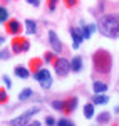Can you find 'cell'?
<instances>
[{
  "label": "cell",
  "mask_w": 119,
  "mask_h": 126,
  "mask_svg": "<svg viewBox=\"0 0 119 126\" xmlns=\"http://www.w3.org/2000/svg\"><path fill=\"white\" fill-rule=\"evenodd\" d=\"M97 30L107 39H118L119 37V12L102 15L97 20Z\"/></svg>",
  "instance_id": "6da1fadb"
},
{
  "label": "cell",
  "mask_w": 119,
  "mask_h": 126,
  "mask_svg": "<svg viewBox=\"0 0 119 126\" xmlns=\"http://www.w3.org/2000/svg\"><path fill=\"white\" fill-rule=\"evenodd\" d=\"M92 67L97 74H109L112 69V56L111 52H107L106 49H99L92 54Z\"/></svg>",
  "instance_id": "7a4b0ae2"
},
{
  "label": "cell",
  "mask_w": 119,
  "mask_h": 126,
  "mask_svg": "<svg viewBox=\"0 0 119 126\" xmlns=\"http://www.w3.org/2000/svg\"><path fill=\"white\" fill-rule=\"evenodd\" d=\"M32 76H34V79L40 84L42 89H50V86H52V76H50V72H49V69H47V67L42 66L39 71L32 72Z\"/></svg>",
  "instance_id": "3957f363"
},
{
  "label": "cell",
  "mask_w": 119,
  "mask_h": 126,
  "mask_svg": "<svg viewBox=\"0 0 119 126\" xmlns=\"http://www.w3.org/2000/svg\"><path fill=\"white\" fill-rule=\"evenodd\" d=\"M10 49H12V54H24V52L30 50V40L27 37L13 35L12 44H10Z\"/></svg>",
  "instance_id": "277c9868"
},
{
  "label": "cell",
  "mask_w": 119,
  "mask_h": 126,
  "mask_svg": "<svg viewBox=\"0 0 119 126\" xmlns=\"http://www.w3.org/2000/svg\"><path fill=\"white\" fill-rule=\"evenodd\" d=\"M54 71H55V74L59 78H66L70 72V61H67L66 57H59L57 56L55 62H54Z\"/></svg>",
  "instance_id": "5b68a950"
},
{
  "label": "cell",
  "mask_w": 119,
  "mask_h": 126,
  "mask_svg": "<svg viewBox=\"0 0 119 126\" xmlns=\"http://www.w3.org/2000/svg\"><path fill=\"white\" fill-rule=\"evenodd\" d=\"M40 111V108H30V109H27V111H25V113H22V114H20L19 118H13V119H12V121H10V125H27V123H29L30 121V118L34 116V114H37V113H39Z\"/></svg>",
  "instance_id": "8992f818"
},
{
  "label": "cell",
  "mask_w": 119,
  "mask_h": 126,
  "mask_svg": "<svg viewBox=\"0 0 119 126\" xmlns=\"http://www.w3.org/2000/svg\"><path fill=\"white\" fill-rule=\"evenodd\" d=\"M49 44H50V49L59 56L60 52L64 50V46H62V40L59 39V35L54 32V30H49Z\"/></svg>",
  "instance_id": "52a82bcc"
},
{
  "label": "cell",
  "mask_w": 119,
  "mask_h": 126,
  "mask_svg": "<svg viewBox=\"0 0 119 126\" xmlns=\"http://www.w3.org/2000/svg\"><path fill=\"white\" fill-rule=\"evenodd\" d=\"M5 30H7L9 35H19L20 32H22V24H20V20L9 19L5 22Z\"/></svg>",
  "instance_id": "ba28073f"
},
{
  "label": "cell",
  "mask_w": 119,
  "mask_h": 126,
  "mask_svg": "<svg viewBox=\"0 0 119 126\" xmlns=\"http://www.w3.org/2000/svg\"><path fill=\"white\" fill-rule=\"evenodd\" d=\"M77 106H79V99H77L76 96L67 97V99L64 101V109H62V114H66V116L72 114V113L77 109Z\"/></svg>",
  "instance_id": "9c48e42d"
},
{
  "label": "cell",
  "mask_w": 119,
  "mask_h": 126,
  "mask_svg": "<svg viewBox=\"0 0 119 126\" xmlns=\"http://www.w3.org/2000/svg\"><path fill=\"white\" fill-rule=\"evenodd\" d=\"M69 32H70V39H72V47L79 49V46L82 44V40H84L82 29H80V27H70Z\"/></svg>",
  "instance_id": "30bf717a"
},
{
  "label": "cell",
  "mask_w": 119,
  "mask_h": 126,
  "mask_svg": "<svg viewBox=\"0 0 119 126\" xmlns=\"http://www.w3.org/2000/svg\"><path fill=\"white\" fill-rule=\"evenodd\" d=\"M80 29H82V35H84V39H91L92 34L97 30V25H96V24H87V25H86V24L82 22V24H80Z\"/></svg>",
  "instance_id": "8fae6325"
},
{
  "label": "cell",
  "mask_w": 119,
  "mask_h": 126,
  "mask_svg": "<svg viewBox=\"0 0 119 126\" xmlns=\"http://www.w3.org/2000/svg\"><path fill=\"white\" fill-rule=\"evenodd\" d=\"M13 74H15L19 79H29L30 76H32L30 69L24 67V66H15V69H13Z\"/></svg>",
  "instance_id": "7c38bea8"
},
{
  "label": "cell",
  "mask_w": 119,
  "mask_h": 126,
  "mask_svg": "<svg viewBox=\"0 0 119 126\" xmlns=\"http://www.w3.org/2000/svg\"><path fill=\"white\" fill-rule=\"evenodd\" d=\"M84 67V62H82V57L80 56H76V57L70 61V71L72 72H80Z\"/></svg>",
  "instance_id": "4fadbf2b"
},
{
  "label": "cell",
  "mask_w": 119,
  "mask_h": 126,
  "mask_svg": "<svg viewBox=\"0 0 119 126\" xmlns=\"http://www.w3.org/2000/svg\"><path fill=\"white\" fill-rule=\"evenodd\" d=\"M92 103L94 104H107L109 103V96L106 94V93H96L94 96H92Z\"/></svg>",
  "instance_id": "5bb4252c"
},
{
  "label": "cell",
  "mask_w": 119,
  "mask_h": 126,
  "mask_svg": "<svg viewBox=\"0 0 119 126\" xmlns=\"http://www.w3.org/2000/svg\"><path fill=\"white\" fill-rule=\"evenodd\" d=\"M42 66H44V59L34 57V59H30V61H29V69H30V72H35V71H39Z\"/></svg>",
  "instance_id": "9a60e30c"
},
{
  "label": "cell",
  "mask_w": 119,
  "mask_h": 126,
  "mask_svg": "<svg viewBox=\"0 0 119 126\" xmlns=\"http://www.w3.org/2000/svg\"><path fill=\"white\" fill-rule=\"evenodd\" d=\"M32 96H34V89H32V87H24V89L20 91V94H19V101L20 103L29 101Z\"/></svg>",
  "instance_id": "2e32d148"
},
{
  "label": "cell",
  "mask_w": 119,
  "mask_h": 126,
  "mask_svg": "<svg viewBox=\"0 0 119 126\" xmlns=\"http://www.w3.org/2000/svg\"><path fill=\"white\" fill-rule=\"evenodd\" d=\"M25 32L29 35H35V32H37V22L32 19H27L25 20Z\"/></svg>",
  "instance_id": "e0dca14e"
},
{
  "label": "cell",
  "mask_w": 119,
  "mask_h": 126,
  "mask_svg": "<svg viewBox=\"0 0 119 126\" xmlns=\"http://www.w3.org/2000/svg\"><path fill=\"white\" fill-rule=\"evenodd\" d=\"M84 118H86V119L94 118V103H92V101L84 104Z\"/></svg>",
  "instance_id": "ac0fdd59"
},
{
  "label": "cell",
  "mask_w": 119,
  "mask_h": 126,
  "mask_svg": "<svg viewBox=\"0 0 119 126\" xmlns=\"http://www.w3.org/2000/svg\"><path fill=\"white\" fill-rule=\"evenodd\" d=\"M92 89H94V93H106L107 91V82H104V81H94Z\"/></svg>",
  "instance_id": "d6986e66"
},
{
  "label": "cell",
  "mask_w": 119,
  "mask_h": 126,
  "mask_svg": "<svg viewBox=\"0 0 119 126\" xmlns=\"http://www.w3.org/2000/svg\"><path fill=\"white\" fill-rule=\"evenodd\" d=\"M44 64H54L55 62V59H57V54L54 52V50H47L45 54H44Z\"/></svg>",
  "instance_id": "ffe728a7"
},
{
  "label": "cell",
  "mask_w": 119,
  "mask_h": 126,
  "mask_svg": "<svg viewBox=\"0 0 119 126\" xmlns=\"http://www.w3.org/2000/svg\"><path fill=\"white\" fill-rule=\"evenodd\" d=\"M109 121H111V114L107 113V111L101 113L99 116H97V123H99V125H107Z\"/></svg>",
  "instance_id": "44dd1931"
},
{
  "label": "cell",
  "mask_w": 119,
  "mask_h": 126,
  "mask_svg": "<svg viewBox=\"0 0 119 126\" xmlns=\"http://www.w3.org/2000/svg\"><path fill=\"white\" fill-rule=\"evenodd\" d=\"M9 20V10L5 5H0V24H5Z\"/></svg>",
  "instance_id": "7402d4cb"
},
{
  "label": "cell",
  "mask_w": 119,
  "mask_h": 126,
  "mask_svg": "<svg viewBox=\"0 0 119 126\" xmlns=\"http://www.w3.org/2000/svg\"><path fill=\"white\" fill-rule=\"evenodd\" d=\"M50 106L54 108L55 111H60V113H62V109H64V101H60V99H54V101L50 103Z\"/></svg>",
  "instance_id": "603a6c76"
},
{
  "label": "cell",
  "mask_w": 119,
  "mask_h": 126,
  "mask_svg": "<svg viewBox=\"0 0 119 126\" xmlns=\"http://www.w3.org/2000/svg\"><path fill=\"white\" fill-rule=\"evenodd\" d=\"M57 125H59V126H74V121H72L70 118L64 116V118H60L59 121H57Z\"/></svg>",
  "instance_id": "cb8c5ba5"
},
{
  "label": "cell",
  "mask_w": 119,
  "mask_h": 126,
  "mask_svg": "<svg viewBox=\"0 0 119 126\" xmlns=\"http://www.w3.org/2000/svg\"><path fill=\"white\" fill-rule=\"evenodd\" d=\"M57 3H59V0H47V9H49L50 14H52V12H55Z\"/></svg>",
  "instance_id": "d4e9b609"
},
{
  "label": "cell",
  "mask_w": 119,
  "mask_h": 126,
  "mask_svg": "<svg viewBox=\"0 0 119 126\" xmlns=\"http://www.w3.org/2000/svg\"><path fill=\"white\" fill-rule=\"evenodd\" d=\"M5 103H9V94L5 89H0V104H5Z\"/></svg>",
  "instance_id": "484cf974"
},
{
  "label": "cell",
  "mask_w": 119,
  "mask_h": 126,
  "mask_svg": "<svg viewBox=\"0 0 119 126\" xmlns=\"http://www.w3.org/2000/svg\"><path fill=\"white\" fill-rule=\"evenodd\" d=\"M44 123H45L47 126H54V125H57V121H55V118H54V116H45Z\"/></svg>",
  "instance_id": "4316f807"
},
{
  "label": "cell",
  "mask_w": 119,
  "mask_h": 126,
  "mask_svg": "<svg viewBox=\"0 0 119 126\" xmlns=\"http://www.w3.org/2000/svg\"><path fill=\"white\" fill-rule=\"evenodd\" d=\"M64 3H66V7L72 9V7H76V5L79 3V0H64Z\"/></svg>",
  "instance_id": "83f0119b"
},
{
  "label": "cell",
  "mask_w": 119,
  "mask_h": 126,
  "mask_svg": "<svg viewBox=\"0 0 119 126\" xmlns=\"http://www.w3.org/2000/svg\"><path fill=\"white\" fill-rule=\"evenodd\" d=\"M12 56V52H9L7 49H3V50H0V59H9Z\"/></svg>",
  "instance_id": "f1b7e54d"
},
{
  "label": "cell",
  "mask_w": 119,
  "mask_h": 126,
  "mask_svg": "<svg viewBox=\"0 0 119 126\" xmlns=\"http://www.w3.org/2000/svg\"><path fill=\"white\" fill-rule=\"evenodd\" d=\"M2 81H3V84L7 86V89H10V87H12V81H10L9 76H3V78H2Z\"/></svg>",
  "instance_id": "f546056e"
},
{
  "label": "cell",
  "mask_w": 119,
  "mask_h": 126,
  "mask_svg": "<svg viewBox=\"0 0 119 126\" xmlns=\"http://www.w3.org/2000/svg\"><path fill=\"white\" fill-rule=\"evenodd\" d=\"M27 3L32 7H40V0H27Z\"/></svg>",
  "instance_id": "4dcf8cb0"
},
{
  "label": "cell",
  "mask_w": 119,
  "mask_h": 126,
  "mask_svg": "<svg viewBox=\"0 0 119 126\" xmlns=\"http://www.w3.org/2000/svg\"><path fill=\"white\" fill-rule=\"evenodd\" d=\"M30 125H32V126H40V121H37V119H34V121H32Z\"/></svg>",
  "instance_id": "1f68e13d"
},
{
  "label": "cell",
  "mask_w": 119,
  "mask_h": 126,
  "mask_svg": "<svg viewBox=\"0 0 119 126\" xmlns=\"http://www.w3.org/2000/svg\"><path fill=\"white\" fill-rule=\"evenodd\" d=\"M3 42H5V37H2V35H0V46H2Z\"/></svg>",
  "instance_id": "d6a6232c"
},
{
  "label": "cell",
  "mask_w": 119,
  "mask_h": 126,
  "mask_svg": "<svg viewBox=\"0 0 119 126\" xmlns=\"http://www.w3.org/2000/svg\"><path fill=\"white\" fill-rule=\"evenodd\" d=\"M114 113H116V114H119V106H116V108H114Z\"/></svg>",
  "instance_id": "836d02e7"
},
{
  "label": "cell",
  "mask_w": 119,
  "mask_h": 126,
  "mask_svg": "<svg viewBox=\"0 0 119 126\" xmlns=\"http://www.w3.org/2000/svg\"><path fill=\"white\" fill-rule=\"evenodd\" d=\"M0 2H2V5H5V3H9L10 0H0Z\"/></svg>",
  "instance_id": "e575fe53"
}]
</instances>
